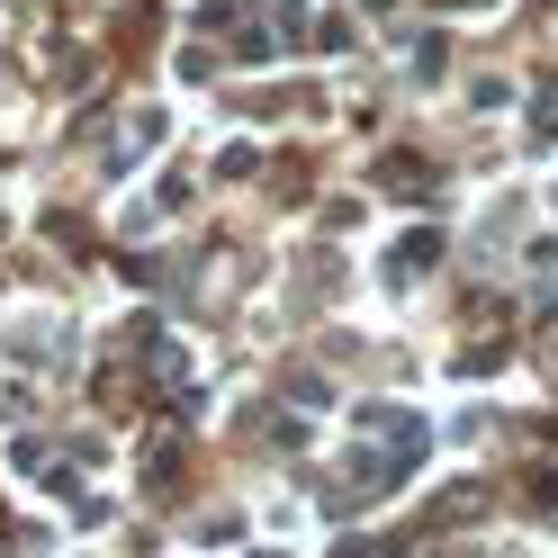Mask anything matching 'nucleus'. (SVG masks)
Masks as SVG:
<instances>
[{
  "label": "nucleus",
  "mask_w": 558,
  "mask_h": 558,
  "mask_svg": "<svg viewBox=\"0 0 558 558\" xmlns=\"http://www.w3.org/2000/svg\"><path fill=\"white\" fill-rule=\"evenodd\" d=\"M424 262H433V234H405V243H397V279H405V270H424Z\"/></svg>",
  "instance_id": "obj_1"
}]
</instances>
